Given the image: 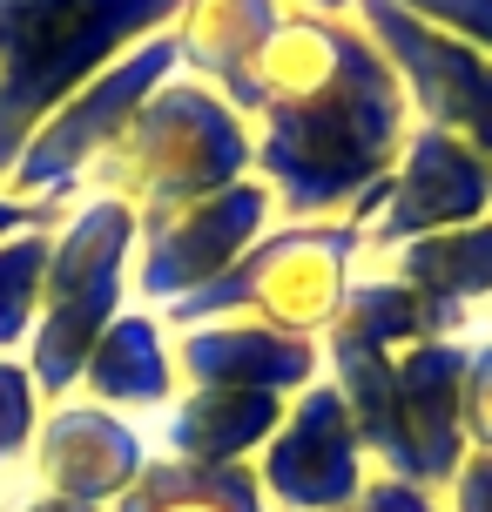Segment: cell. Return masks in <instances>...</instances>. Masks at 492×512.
Returning a JSON list of instances; mask_svg holds the SVG:
<instances>
[{
	"instance_id": "obj_1",
	"label": "cell",
	"mask_w": 492,
	"mask_h": 512,
	"mask_svg": "<svg viewBox=\"0 0 492 512\" xmlns=\"http://www.w3.org/2000/svg\"><path fill=\"white\" fill-rule=\"evenodd\" d=\"M250 135L277 223H331L385 189L412 135V102L358 14L337 21L290 7L263 54Z\"/></svg>"
},
{
	"instance_id": "obj_2",
	"label": "cell",
	"mask_w": 492,
	"mask_h": 512,
	"mask_svg": "<svg viewBox=\"0 0 492 512\" xmlns=\"http://www.w3.org/2000/svg\"><path fill=\"white\" fill-rule=\"evenodd\" d=\"M324 378L364 432L378 472L445 492L452 472L472 459L459 425V378L466 337H439L412 290L385 270H364L344 297L337 324L324 331Z\"/></svg>"
},
{
	"instance_id": "obj_3",
	"label": "cell",
	"mask_w": 492,
	"mask_h": 512,
	"mask_svg": "<svg viewBox=\"0 0 492 512\" xmlns=\"http://www.w3.org/2000/svg\"><path fill=\"white\" fill-rule=\"evenodd\" d=\"M182 14V0H0V189L54 108Z\"/></svg>"
},
{
	"instance_id": "obj_4",
	"label": "cell",
	"mask_w": 492,
	"mask_h": 512,
	"mask_svg": "<svg viewBox=\"0 0 492 512\" xmlns=\"http://www.w3.org/2000/svg\"><path fill=\"white\" fill-rule=\"evenodd\" d=\"M257 176V135L216 88L176 75L156 88L142 115L122 128V142L95 162L88 196H115L135 216H162V209L203 203L216 189Z\"/></svg>"
},
{
	"instance_id": "obj_5",
	"label": "cell",
	"mask_w": 492,
	"mask_h": 512,
	"mask_svg": "<svg viewBox=\"0 0 492 512\" xmlns=\"http://www.w3.org/2000/svg\"><path fill=\"white\" fill-rule=\"evenodd\" d=\"M135 236H142V216L115 196H75L61 209L48 250V290H41V324L27 337V371H34L48 405L75 398L88 351L135 304L129 290Z\"/></svg>"
},
{
	"instance_id": "obj_6",
	"label": "cell",
	"mask_w": 492,
	"mask_h": 512,
	"mask_svg": "<svg viewBox=\"0 0 492 512\" xmlns=\"http://www.w3.org/2000/svg\"><path fill=\"white\" fill-rule=\"evenodd\" d=\"M358 277H364V230L351 216L270 223L250 243V256H236V270H223L209 290L156 310V317L169 331H196V324H216V317H257V324H277V331L324 344V331L337 324V310L358 290Z\"/></svg>"
},
{
	"instance_id": "obj_7",
	"label": "cell",
	"mask_w": 492,
	"mask_h": 512,
	"mask_svg": "<svg viewBox=\"0 0 492 512\" xmlns=\"http://www.w3.org/2000/svg\"><path fill=\"white\" fill-rule=\"evenodd\" d=\"M176 75H182V54H176V34L162 27V34H149L142 48H129L108 75H95L81 95H68L41 122V135L21 149L14 176H7V196H21L34 209H68L75 196H88L95 162L122 142V128L142 115V102L156 88H169Z\"/></svg>"
},
{
	"instance_id": "obj_8",
	"label": "cell",
	"mask_w": 492,
	"mask_h": 512,
	"mask_svg": "<svg viewBox=\"0 0 492 512\" xmlns=\"http://www.w3.org/2000/svg\"><path fill=\"white\" fill-rule=\"evenodd\" d=\"M479 216H492V162L425 122H412L385 189H371L351 209V223L364 230V263H385L391 250H405L418 236L466 230Z\"/></svg>"
},
{
	"instance_id": "obj_9",
	"label": "cell",
	"mask_w": 492,
	"mask_h": 512,
	"mask_svg": "<svg viewBox=\"0 0 492 512\" xmlns=\"http://www.w3.org/2000/svg\"><path fill=\"white\" fill-rule=\"evenodd\" d=\"M277 223V203L257 176L236 182V189H216L203 203L162 209V216H142V236H135V304L142 310H169L182 297H196L209 283L236 270V256H250L263 230Z\"/></svg>"
},
{
	"instance_id": "obj_10",
	"label": "cell",
	"mask_w": 492,
	"mask_h": 512,
	"mask_svg": "<svg viewBox=\"0 0 492 512\" xmlns=\"http://www.w3.org/2000/svg\"><path fill=\"white\" fill-rule=\"evenodd\" d=\"M358 27L378 41L391 75L405 81L412 122L439 128L472 155L492 162V61L466 41H452L445 27L418 21L398 0H358Z\"/></svg>"
},
{
	"instance_id": "obj_11",
	"label": "cell",
	"mask_w": 492,
	"mask_h": 512,
	"mask_svg": "<svg viewBox=\"0 0 492 512\" xmlns=\"http://www.w3.org/2000/svg\"><path fill=\"white\" fill-rule=\"evenodd\" d=\"M371 452H364V432L344 391L331 378L304 384L290 398L277 438L263 445L257 459V486L270 499V512H351L358 492L371 486Z\"/></svg>"
},
{
	"instance_id": "obj_12",
	"label": "cell",
	"mask_w": 492,
	"mask_h": 512,
	"mask_svg": "<svg viewBox=\"0 0 492 512\" xmlns=\"http://www.w3.org/2000/svg\"><path fill=\"white\" fill-rule=\"evenodd\" d=\"M156 459V438L142 432L135 418L88 398H61L41 411V432H34V459H27V486L54 492V499H75V506L108 512L122 492L149 472Z\"/></svg>"
},
{
	"instance_id": "obj_13",
	"label": "cell",
	"mask_w": 492,
	"mask_h": 512,
	"mask_svg": "<svg viewBox=\"0 0 492 512\" xmlns=\"http://www.w3.org/2000/svg\"><path fill=\"white\" fill-rule=\"evenodd\" d=\"M284 0H182V14L169 21L182 54V75L216 88L223 102L250 122L257 115V75L263 54L284 27Z\"/></svg>"
},
{
	"instance_id": "obj_14",
	"label": "cell",
	"mask_w": 492,
	"mask_h": 512,
	"mask_svg": "<svg viewBox=\"0 0 492 512\" xmlns=\"http://www.w3.org/2000/svg\"><path fill=\"white\" fill-rule=\"evenodd\" d=\"M182 384H236V391H277L297 398L304 384L324 378V344L257 317H216L196 331H176Z\"/></svg>"
},
{
	"instance_id": "obj_15",
	"label": "cell",
	"mask_w": 492,
	"mask_h": 512,
	"mask_svg": "<svg viewBox=\"0 0 492 512\" xmlns=\"http://www.w3.org/2000/svg\"><path fill=\"white\" fill-rule=\"evenodd\" d=\"M290 398L236 391V384H182V398L156 418V459L176 465H257L277 438Z\"/></svg>"
},
{
	"instance_id": "obj_16",
	"label": "cell",
	"mask_w": 492,
	"mask_h": 512,
	"mask_svg": "<svg viewBox=\"0 0 492 512\" xmlns=\"http://www.w3.org/2000/svg\"><path fill=\"white\" fill-rule=\"evenodd\" d=\"M412 290L432 331L439 337H466L486 324L492 304V216L466 223V230H439V236H418L405 250H391L385 263H371Z\"/></svg>"
},
{
	"instance_id": "obj_17",
	"label": "cell",
	"mask_w": 492,
	"mask_h": 512,
	"mask_svg": "<svg viewBox=\"0 0 492 512\" xmlns=\"http://www.w3.org/2000/svg\"><path fill=\"white\" fill-rule=\"evenodd\" d=\"M88 405H108L122 418H162L182 398V364H176V331L162 324L156 310L129 304L115 324L102 331V344L88 351L75 384Z\"/></svg>"
},
{
	"instance_id": "obj_18",
	"label": "cell",
	"mask_w": 492,
	"mask_h": 512,
	"mask_svg": "<svg viewBox=\"0 0 492 512\" xmlns=\"http://www.w3.org/2000/svg\"><path fill=\"white\" fill-rule=\"evenodd\" d=\"M108 512H270V499H263V486H257V465L149 459V472H142Z\"/></svg>"
},
{
	"instance_id": "obj_19",
	"label": "cell",
	"mask_w": 492,
	"mask_h": 512,
	"mask_svg": "<svg viewBox=\"0 0 492 512\" xmlns=\"http://www.w3.org/2000/svg\"><path fill=\"white\" fill-rule=\"evenodd\" d=\"M48 250L54 223L0 236V358H27V337L41 324V290H48Z\"/></svg>"
},
{
	"instance_id": "obj_20",
	"label": "cell",
	"mask_w": 492,
	"mask_h": 512,
	"mask_svg": "<svg viewBox=\"0 0 492 512\" xmlns=\"http://www.w3.org/2000/svg\"><path fill=\"white\" fill-rule=\"evenodd\" d=\"M41 411H48V398H41V384H34L27 358H0V492H14L27 479Z\"/></svg>"
},
{
	"instance_id": "obj_21",
	"label": "cell",
	"mask_w": 492,
	"mask_h": 512,
	"mask_svg": "<svg viewBox=\"0 0 492 512\" xmlns=\"http://www.w3.org/2000/svg\"><path fill=\"white\" fill-rule=\"evenodd\" d=\"M459 425L472 452H492V331H466V378H459Z\"/></svg>"
},
{
	"instance_id": "obj_22",
	"label": "cell",
	"mask_w": 492,
	"mask_h": 512,
	"mask_svg": "<svg viewBox=\"0 0 492 512\" xmlns=\"http://www.w3.org/2000/svg\"><path fill=\"white\" fill-rule=\"evenodd\" d=\"M398 7H412L418 21L445 27L452 41H466L492 61V0H398Z\"/></svg>"
},
{
	"instance_id": "obj_23",
	"label": "cell",
	"mask_w": 492,
	"mask_h": 512,
	"mask_svg": "<svg viewBox=\"0 0 492 512\" xmlns=\"http://www.w3.org/2000/svg\"><path fill=\"white\" fill-rule=\"evenodd\" d=\"M351 512H445V492L412 486V479H391V472H371V486L358 492Z\"/></svg>"
},
{
	"instance_id": "obj_24",
	"label": "cell",
	"mask_w": 492,
	"mask_h": 512,
	"mask_svg": "<svg viewBox=\"0 0 492 512\" xmlns=\"http://www.w3.org/2000/svg\"><path fill=\"white\" fill-rule=\"evenodd\" d=\"M445 512H492V452H472V459L452 472Z\"/></svg>"
},
{
	"instance_id": "obj_25",
	"label": "cell",
	"mask_w": 492,
	"mask_h": 512,
	"mask_svg": "<svg viewBox=\"0 0 492 512\" xmlns=\"http://www.w3.org/2000/svg\"><path fill=\"white\" fill-rule=\"evenodd\" d=\"M14 512H95V506H75V499H54V492H34L21 479V486H14Z\"/></svg>"
},
{
	"instance_id": "obj_26",
	"label": "cell",
	"mask_w": 492,
	"mask_h": 512,
	"mask_svg": "<svg viewBox=\"0 0 492 512\" xmlns=\"http://www.w3.org/2000/svg\"><path fill=\"white\" fill-rule=\"evenodd\" d=\"M284 7H304V14H337V21H351V14H358V0H284Z\"/></svg>"
},
{
	"instance_id": "obj_27",
	"label": "cell",
	"mask_w": 492,
	"mask_h": 512,
	"mask_svg": "<svg viewBox=\"0 0 492 512\" xmlns=\"http://www.w3.org/2000/svg\"><path fill=\"white\" fill-rule=\"evenodd\" d=\"M0 512H14V492H0Z\"/></svg>"
},
{
	"instance_id": "obj_28",
	"label": "cell",
	"mask_w": 492,
	"mask_h": 512,
	"mask_svg": "<svg viewBox=\"0 0 492 512\" xmlns=\"http://www.w3.org/2000/svg\"><path fill=\"white\" fill-rule=\"evenodd\" d=\"M486 331H492V304H486Z\"/></svg>"
}]
</instances>
